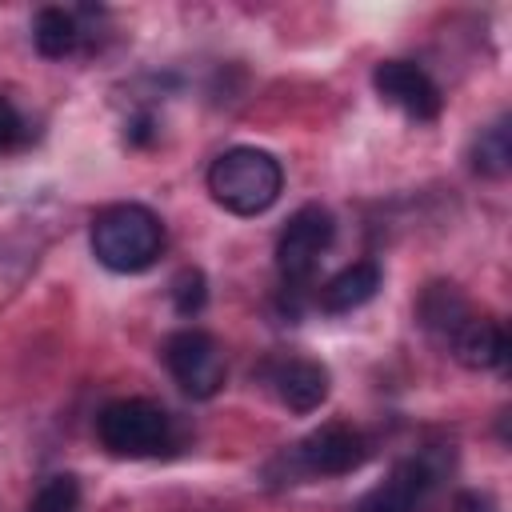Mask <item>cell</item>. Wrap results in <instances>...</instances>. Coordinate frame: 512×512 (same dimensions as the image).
<instances>
[{
	"label": "cell",
	"instance_id": "cell-15",
	"mask_svg": "<svg viewBox=\"0 0 512 512\" xmlns=\"http://www.w3.org/2000/svg\"><path fill=\"white\" fill-rule=\"evenodd\" d=\"M76 508H80V480L72 472L48 476L28 500V512H76Z\"/></svg>",
	"mask_w": 512,
	"mask_h": 512
},
{
	"label": "cell",
	"instance_id": "cell-11",
	"mask_svg": "<svg viewBox=\"0 0 512 512\" xmlns=\"http://www.w3.org/2000/svg\"><path fill=\"white\" fill-rule=\"evenodd\" d=\"M380 284H384L380 264H376V260H356V264L340 268V272L320 288L316 304H320L324 312H332V316H340V312H356V308H364V304L380 292Z\"/></svg>",
	"mask_w": 512,
	"mask_h": 512
},
{
	"label": "cell",
	"instance_id": "cell-14",
	"mask_svg": "<svg viewBox=\"0 0 512 512\" xmlns=\"http://www.w3.org/2000/svg\"><path fill=\"white\" fill-rule=\"evenodd\" d=\"M472 172L480 176H504L508 164H512V136H508V116H500L496 124L480 128V136L472 140Z\"/></svg>",
	"mask_w": 512,
	"mask_h": 512
},
{
	"label": "cell",
	"instance_id": "cell-3",
	"mask_svg": "<svg viewBox=\"0 0 512 512\" xmlns=\"http://www.w3.org/2000/svg\"><path fill=\"white\" fill-rule=\"evenodd\" d=\"M96 436L112 456L124 460H148L172 448V416L140 396H124L100 408L96 416Z\"/></svg>",
	"mask_w": 512,
	"mask_h": 512
},
{
	"label": "cell",
	"instance_id": "cell-16",
	"mask_svg": "<svg viewBox=\"0 0 512 512\" xmlns=\"http://www.w3.org/2000/svg\"><path fill=\"white\" fill-rule=\"evenodd\" d=\"M168 296H172V308L176 316H196L204 304H208V280L200 268H180L168 284Z\"/></svg>",
	"mask_w": 512,
	"mask_h": 512
},
{
	"label": "cell",
	"instance_id": "cell-9",
	"mask_svg": "<svg viewBox=\"0 0 512 512\" xmlns=\"http://www.w3.org/2000/svg\"><path fill=\"white\" fill-rule=\"evenodd\" d=\"M260 376L268 380V388L276 392V400L288 412H296V416L316 412L328 400V388H332L328 368L320 360H312V356H272L260 368Z\"/></svg>",
	"mask_w": 512,
	"mask_h": 512
},
{
	"label": "cell",
	"instance_id": "cell-4",
	"mask_svg": "<svg viewBox=\"0 0 512 512\" xmlns=\"http://www.w3.org/2000/svg\"><path fill=\"white\" fill-rule=\"evenodd\" d=\"M448 472H452V448H444V444L420 448V452L404 456L388 472L384 484L364 492L352 504V512H420Z\"/></svg>",
	"mask_w": 512,
	"mask_h": 512
},
{
	"label": "cell",
	"instance_id": "cell-13",
	"mask_svg": "<svg viewBox=\"0 0 512 512\" xmlns=\"http://www.w3.org/2000/svg\"><path fill=\"white\" fill-rule=\"evenodd\" d=\"M84 24H80V12L72 8H40L36 20H32V40H36V52L48 56V60H64L72 56L80 44H84Z\"/></svg>",
	"mask_w": 512,
	"mask_h": 512
},
{
	"label": "cell",
	"instance_id": "cell-6",
	"mask_svg": "<svg viewBox=\"0 0 512 512\" xmlns=\"http://www.w3.org/2000/svg\"><path fill=\"white\" fill-rule=\"evenodd\" d=\"M336 240V220L324 204H304L288 216L280 240H276V268L284 288H304L324 260V252Z\"/></svg>",
	"mask_w": 512,
	"mask_h": 512
},
{
	"label": "cell",
	"instance_id": "cell-5",
	"mask_svg": "<svg viewBox=\"0 0 512 512\" xmlns=\"http://www.w3.org/2000/svg\"><path fill=\"white\" fill-rule=\"evenodd\" d=\"M364 460H368V440L352 424H320L304 440L284 448L268 464V472L284 468V480L292 484L300 476H344L356 472Z\"/></svg>",
	"mask_w": 512,
	"mask_h": 512
},
{
	"label": "cell",
	"instance_id": "cell-1",
	"mask_svg": "<svg viewBox=\"0 0 512 512\" xmlns=\"http://www.w3.org/2000/svg\"><path fill=\"white\" fill-rule=\"evenodd\" d=\"M164 252V224L144 204H108L92 220V256L108 272H144Z\"/></svg>",
	"mask_w": 512,
	"mask_h": 512
},
{
	"label": "cell",
	"instance_id": "cell-2",
	"mask_svg": "<svg viewBox=\"0 0 512 512\" xmlns=\"http://www.w3.org/2000/svg\"><path fill=\"white\" fill-rule=\"evenodd\" d=\"M284 168L264 148H228L208 168L212 200L232 216H260L280 200Z\"/></svg>",
	"mask_w": 512,
	"mask_h": 512
},
{
	"label": "cell",
	"instance_id": "cell-12",
	"mask_svg": "<svg viewBox=\"0 0 512 512\" xmlns=\"http://www.w3.org/2000/svg\"><path fill=\"white\" fill-rule=\"evenodd\" d=\"M468 316H472V308H468L464 292H460L456 284H448V280L428 284V288L420 292V300H416V320H420V328H424L428 336H436L440 344H448V340L456 336V328H460Z\"/></svg>",
	"mask_w": 512,
	"mask_h": 512
},
{
	"label": "cell",
	"instance_id": "cell-8",
	"mask_svg": "<svg viewBox=\"0 0 512 512\" xmlns=\"http://www.w3.org/2000/svg\"><path fill=\"white\" fill-rule=\"evenodd\" d=\"M372 84H376V92H380L384 104L400 108L416 124L436 120L440 108H444V96H440L436 80L420 64H412V60H384V64H376Z\"/></svg>",
	"mask_w": 512,
	"mask_h": 512
},
{
	"label": "cell",
	"instance_id": "cell-7",
	"mask_svg": "<svg viewBox=\"0 0 512 512\" xmlns=\"http://www.w3.org/2000/svg\"><path fill=\"white\" fill-rule=\"evenodd\" d=\"M172 380L180 384V392H188L192 400H212L224 380H228V364H224V348L216 344V336L200 332V328H180L164 340L160 348Z\"/></svg>",
	"mask_w": 512,
	"mask_h": 512
},
{
	"label": "cell",
	"instance_id": "cell-17",
	"mask_svg": "<svg viewBox=\"0 0 512 512\" xmlns=\"http://www.w3.org/2000/svg\"><path fill=\"white\" fill-rule=\"evenodd\" d=\"M24 136H28L24 116L16 112V104H12V100H4V96H0V152L20 148V144H24Z\"/></svg>",
	"mask_w": 512,
	"mask_h": 512
},
{
	"label": "cell",
	"instance_id": "cell-10",
	"mask_svg": "<svg viewBox=\"0 0 512 512\" xmlns=\"http://www.w3.org/2000/svg\"><path fill=\"white\" fill-rule=\"evenodd\" d=\"M448 348H452V356H456L464 368L488 372V368H500V364L508 360V332H504V324H496V320L468 316V320L456 328V336L448 340Z\"/></svg>",
	"mask_w": 512,
	"mask_h": 512
},
{
	"label": "cell",
	"instance_id": "cell-18",
	"mask_svg": "<svg viewBox=\"0 0 512 512\" xmlns=\"http://www.w3.org/2000/svg\"><path fill=\"white\" fill-rule=\"evenodd\" d=\"M452 512H496V504H492V496H484V492H460V496L452 500Z\"/></svg>",
	"mask_w": 512,
	"mask_h": 512
}]
</instances>
